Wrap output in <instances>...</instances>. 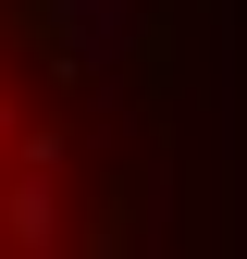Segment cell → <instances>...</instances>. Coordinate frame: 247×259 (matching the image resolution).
<instances>
[{"instance_id": "cell-2", "label": "cell", "mask_w": 247, "mask_h": 259, "mask_svg": "<svg viewBox=\"0 0 247 259\" xmlns=\"http://www.w3.org/2000/svg\"><path fill=\"white\" fill-rule=\"evenodd\" d=\"M0 148H13V99H0Z\"/></svg>"}, {"instance_id": "cell-1", "label": "cell", "mask_w": 247, "mask_h": 259, "mask_svg": "<svg viewBox=\"0 0 247 259\" xmlns=\"http://www.w3.org/2000/svg\"><path fill=\"white\" fill-rule=\"evenodd\" d=\"M0 247H62V185H50V160H25V173L0 185Z\"/></svg>"}]
</instances>
